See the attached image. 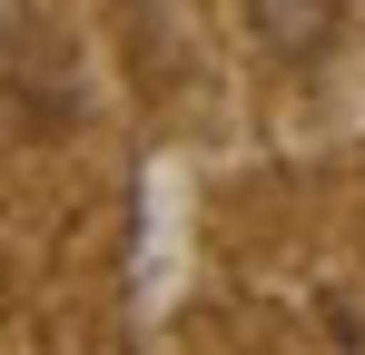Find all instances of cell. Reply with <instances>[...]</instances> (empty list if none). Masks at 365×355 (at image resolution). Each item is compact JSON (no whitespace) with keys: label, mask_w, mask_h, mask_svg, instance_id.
I'll list each match as a JSON object with an SVG mask.
<instances>
[{"label":"cell","mask_w":365,"mask_h":355,"mask_svg":"<svg viewBox=\"0 0 365 355\" xmlns=\"http://www.w3.org/2000/svg\"><path fill=\"white\" fill-rule=\"evenodd\" d=\"M0 109H10V128H30V138H60L69 118H79V89H69V59L60 50H30L0 59Z\"/></svg>","instance_id":"obj_1"},{"label":"cell","mask_w":365,"mask_h":355,"mask_svg":"<svg viewBox=\"0 0 365 355\" xmlns=\"http://www.w3.org/2000/svg\"><path fill=\"white\" fill-rule=\"evenodd\" d=\"M247 40L267 59H316L336 40V10H316V0H257V10H247Z\"/></svg>","instance_id":"obj_2"}]
</instances>
